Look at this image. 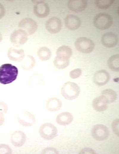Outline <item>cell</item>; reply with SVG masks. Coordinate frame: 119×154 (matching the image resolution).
Returning <instances> with one entry per match:
<instances>
[{
    "label": "cell",
    "instance_id": "1",
    "mask_svg": "<svg viewBox=\"0 0 119 154\" xmlns=\"http://www.w3.org/2000/svg\"><path fill=\"white\" fill-rule=\"evenodd\" d=\"M18 73L17 68L10 63H6L0 66V83L5 85L15 80Z\"/></svg>",
    "mask_w": 119,
    "mask_h": 154
},
{
    "label": "cell",
    "instance_id": "2",
    "mask_svg": "<svg viewBox=\"0 0 119 154\" xmlns=\"http://www.w3.org/2000/svg\"><path fill=\"white\" fill-rule=\"evenodd\" d=\"M61 92L64 98L68 100H72L75 99L79 96L80 89L76 83L68 82L63 85Z\"/></svg>",
    "mask_w": 119,
    "mask_h": 154
},
{
    "label": "cell",
    "instance_id": "3",
    "mask_svg": "<svg viewBox=\"0 0 119 154\" xmlns=\"http://www.w3.org/2000/svg\"><path fill=\"white\" fill-rule=\"evenodd\" d=\"M113 20L112 17L109 14L101 13L97 14L93 19L94 26L101 30H105L109 28L112 25Z\"/></svg>",
    "mask_w": 119,
    "mask_h": 154
},
{
    "label": "cell",
    "instance_id": "4",
    "mask_svg": "<svg viewBox=\"0 0 119 154\" xmlns=\"http://www.w3.org/2000/svg\"><path fill=\"white\" fill-rule=\"evenodd\" d=\"M75 46L77 50L79 52L84 53H88L93 50L95 45L91 39L82 37L76 40Z\"/></svg>",
    "mask_w": 119,
    "mask_h": 154
},
{
    "label": "cell",
    "instance_id": "5",
    "mask_svg": "<svg viewBox=\"0 0 119 154\" xmlns=\"http://www.w3.org/2000/svg\"><path fill=\"white\" fill-rule=\"evenodd\" d=\"M39 133L42 138L46 140H50L55 138L57 135V130L53 124L46 123L40 127Z\"/></svg>",
    "mask_w": 119,
    "mask_h": 154
},
{
    "label": "cell",
    "instance_id": "6",
    "mask_svg": "<svg viewBox=\"0 0 119 154\" xmlns=\"http://www.w3.org/2000/svg\"><path fill=\"white\" fill-rule=\"evenodd\" d=\"M91 135L95 139L103 141L107 139L109 135L108 128L102 124L94 125L91 129Z\"/></svg>",
    "mask_w": 119,
    "mask_h": 154
},
{
    "label": "cell",
    "instance_id": "7",
    "mask_svg": "<svg viewBox=\"0 0 119 154\" xmlns=\"http://www.w3.org/2000/svg\"><path fill=\"white\" fill-rule=\"evenodd\" d=\"M18 27L24 30L28 35H30L35 32L37 26L36 22L33 20L31 18H26L20 21Z\"/></svg>",
    "mask_w": 119,
    "mask_h": 154
},
{
    "label": "cell",
    "instance_id": "8",
    "mask_svg": "<svg viewBox=\"0 0 119 154\" xmlns=\"http://www.w3.org/2000/svg\"><path fill=\"white\" fill-rule=\"evenodd\" d=\"M28 34L24 30L18 29L14 31L11 34L10 39L14 44L20 45L25 43L27 40Z\"/></svg>",
    "mask_w": 119,
    "mask_h": 154
},
{
    "label": "cell",
    "instance_id": "9",
    "mask_svg": "<svg viewBox=\"0 0 119 154\" xmlns=\"http://www.w3.org/2000/svg\"><path fill=\"white\" fill-rule=\"evenodd\" d=\"M19 123L24 127H29L35 123L36 120L34 115L30 112L24 111L17 116Z\"/></svg>",
    "mask_w": 119,
    "mask_h": 154
},
{
    "label": "cell",
    "instance_id": "10",
    "mask_svg": "<svg viewBox=\"0 0 119 154\" xmlns=\"http://www.w3.org/2000/svg\"><path fill=\"white\" fill-rule=\"evenodd\" d=\"M60 20L56 17H53L48 19L46 23V28L48 31L54 34L60 31L62 28Z\"/></svg>",
    "mask_w": 119,
    "mask_h": 154
},
{
    "label": "cell",
    "instance_id": "11",
    "mask_svg": "<svg viewBox=\"0 0 119 154\" xmlns=\"http://www.w3.org/2000/svg\"><path fill=\"white\" fill-rule=\"evenodd\" d=\"M118 42V37L117 35L111 32H107L102 36L101 42L104 46L108 48L115 47Z\"/></svg>",
    "mask_w": 119,
    "mask_h": 154
},
{
    "label": "cell",
    "instance_id": "12",
    "mask_svg": "<svg viewBox=\"0 0 119 154\" xmlns=\"http://www.w3.org/2000/svg\"><path fill=\"white\" fill-rule=\"evenodd\" d=\"M26 140L25 134L22 131H17L13 132L11 135L10 140L12 145L19 147L25 144Z\"/></svg>",
    "mask_w": 119,
    "mask_h": 154
},
{
    "label": "cell",
    "instance_id": "13",
    "mask_svg": "<svg viewBox=\"0 0 119 154\" xmlns=\"http://www.w3.org/2000/svg\"><path fill=\"white\" fill-rule=\"evenodd\" d=\"M34 12L38 17L44 18L47 16L49 13L48 5L43 1L37 3L34 7Z\"/></svg>",
    "mask_w": 119,
    "mask_h": 154
},
{
    "label": "cell",
    "instance_id": "14",
    "mask_svg": "<svg viewBox=\"0 0 119 154\" xmlns=\"http://www.w3.org/2000/svg\"><path fill=\"white\" fill-rule=\"evenodd\" d=\"M110 79L109 73L105 70H99L93 76L94 82L97 85L103 86L106 85Z\"/></svg>",
    "mask_w": 119,
    "mask_h": 154
},
{
    "label": "cell",
    "instance_id": "15",
    "mask_svg": "<svg viewBox=\"0 0 119 154\" xmlns=\"http://www.w3.org/2000/svg\"><path fill=\"white\" fill-rule=\"evenodd\" d=\"M87 5V2L85 0H70L68 1L67 5L71 10L76 12L83 11Z\"/></svg>",
    "mask_w": 119,
    "mask_h": 154
},
{
    "label": "cell",
    "instance_id": "16",
    "mask_svg": "<svg viewBox=\"0 0 119 154\" xmlns=\"http://www.w3.org/2000/svg\"><path fill=\"white\" fill-rule=\"evenodd\" d=\"M66 26L71 30H75L80 26L81 21L77 16L73 15L67 16L65 19Z\"/></svg>",
    "mask_w": 119,
    "mask_h": 154
},
{
    "label": "cell",
    "instance_id": "17",
    "mask_svg": "<svg viewBox=\"0 0 119 154\" xmlns=\"http://www.w3.org/2000/svg\"><path fill=\"white\" fill-rule=\"evenodd\" d=\"M108 103L106 99L101 96L97 97L94 99L92 105L95 110L98 112H102L106 110Z\"/></svg>",
    "mask_w": 119,
    "mask_h": 154
},
{
    "label": "cell",
    "instance_id": "18",
    "mask_svg": "<svg viewBox=\"0 0 119 154\" xmlns=\"http://www.w3.org/2000/svg\"><path fill=\"white\" fill-rule=\"evenodd\" d=\"M73 120L72 114L68 112H63L57 115L56 118L57 123L62 126L67 125L71 123Z\"/></svg>",
    "mask_w": 119,
    "mask_h": 154
},
{
    "label": "cell",
    "instance_id": "19",
    "mask_svg": "<svg viewBox=\"0 0 119 154\" xmlns=\"http://www.w3.org/2000/svg\"><path fill=\"white\" fill-rule=\"evenodd\" d=\"M61 101L57 98L51 97L48 99L46 102V107L50 111L55 112L60 109L62 107Z\"/></svg>",
    "mask_w": 119,
    "mask_h": 154
},
{
    "label": "cell",
    "instance_id": "20",
    "mask_svg": "<svg viewBox=\"0 0 119 154\" xmlns=\"http://www.w3.org/2000/svg\"><path fill=\"white\" fill-rule=\"evenodd\" d=\"M7 54L10 60L17 62L21 61L25 56L23 50H18L12 48H11L9 49Z\"/></svg>",
    "mask_w": 119,
    "mask_h": 154
},
{
    "label": "cell",
    "instance_id": "21",
    "mask_svg": "<svg viewBox=\"0 0 119 154\" xmlns=\"http://www.w3.org/2000/svg\"><path fill=\"white\" fill-rule=\"evenodd\" d=\"M56 56L68 59H70L72 54L71 49L66 45H62L57 49Z\"/></svg>",
    "mask_w": 119,
    "mask_h": 154
},
{
    "label": "cell",
    "instance_id": "22",
    "mask_svg": "<svg viewBox=\"0 0 119 154\" xmlns=\"http://www.w3.org/2000/svg\"><path fill=\"white\" fill-rule=\"evenodd\" d=\"M109 68L112 71L118 72L119 71V55L116 54L111 56L108 61Z\"/></svg>",
    "mask_w": 119,
    "mask_h": 154
},
{
    "label": "cell",
    "instance_id": "23",
    "mask_svg": "<svg viewBox=\"0 0 119 154\" xmlns=\"http://www.w3.org/2000/svg\"><path fill=\"white\" fill-rule=\"evenodd\" d=\"M101 96L104 97L108 103H111L115 102L117 99L118 95L114 91L109 89L103 90L101 93Z\"/></svg>",
    "mask_w": 119,
    "mask_h": 154
},
{
    "label": "cell",
    "instance_id": "24",
    "mask_svg": "<svg viewBox=\"0 0 119 154\" xmlns=\"http://www.w3.org/2000/svg\"><path fill=\"white\" fill-rule=\"evenodd\" d=\"M69 59L66 58L57 56H56L53 61L54 66L59 69H63L65 68L69 65Z\"/></svg>",
    "mask_w": 119,
    "mask_h": 154
},
{
    "label": "cell",
    "instance_id": "25",
    "mask_svg": "<svg viewBox=\"0 0 119 154\" xmlns=\"http://www.w3.org/2000/svg\"><path fill=\"white\" fill-rule=\"evenodd\" d=\"M37 54L39 58L42 61L49 59L51 56L50 50L46 47H41L38 50Z\"/></svg>",
    "mask_w": 119,
    "mask_h": 154
},
{
    "label": "cell",
    "instance_id": "26",
    "mask_svg": "<svg viewBox=\"0 0 119 154\" xmlns=\"http://www.w3.org/2000/svg\"><path fill=\"white\" fill-rule=\"evenodd\" d=\"M114 1L113 0H97L95 1V4L98 8L101 9H106L112 4Z\"/></svg>",
    "mask_w": 119,
    "mask_h": 154
},
{
    "label": "cell",
    "instance_id": "27",
    "mask_svg": "<svg viewBox=\"0 0 119 154\" xmlns=\"http://www.w3.org/2000/svg\"><path fill=\"white\" fill-rule=\"evenodd\" d=\"M26 61L23 64L21 65L23 68L24 69L28 70L30 69L34 66L35 63V60L34 58L30 55L27 56Z\"/></svg>",
    "mask_w": 119,
    "mask_h": 154
},
{
    "label": "cell",
    "instance_id": "28",
    "mask_svg": "<svg viewBox=\"0 0 119 154\" xmlns=\"http://www.w3.org/2000/svg\"><path fill=\"white\" fill-rule=\"evenodd\" d=\"M12 150L7 145L5 144H0V154H12Z\"/></svg>",
    "mask_w": 119,
    "mask_h": 154
},
{
    "label": "cell",
    "instance_id": "29",
    "mask_svg": "<svg viewBox=\"0 0 119 154\" xmlns=\"http://www.w3.org/2000/svg\"><path fill=\"white\" fill-rule=\"evenodd\" d=\"M82 71L80 69L77 68L70 72L69 75L70 77L74 79L79 77L81 75Z\"/></svg>",
    "mask_w": 119,
    "mask_h": 154
},
{
    "label": "cell",
    "instance_id": "30",
    "mask_svg": "<svg viewBox=\"0 0 119 154\" xmlns=\"http://www.w3.org/2000/svg\"><path fill=\"white\" fill-rule=\"evenodd\" d=\"M119 119L114 120L112 124V127L114 132L118 136H119Z\"/></svg>",
    "mask_w": 119,
    "mask_h": 154
},
{
    "label": "cell",
    "instance_id": "31",
    "mask_svg": "<svg viewBox=\"0 0 119 154\" xmlns=\"http://www.w3.org/2000/svg\"><path fill=\"white\" fill-rule=\"evenodd\" d=\"M95 151L93 149L89 148H85L82 149L80 152L79 154H95Z\"/></svg>",
    "mask_w": 119,
    "mask_h": 154
},
{
    "label": "cell",
    "instance_id": "32",
    "mask_svg": "<svg viewBox=\"0 0 119 154\" xmlns=\"http://www.w3.org/2000/svg\"><path fill=\"white\" fill-rule=\"evenodd\" d=\"M8 107L7 104L3 102H0V110L6 113Z\"/></svg>",
    "mask_w": 119,
    "mask_h": 154
},
{
    "label": "cell",
    "instance_id": "33",
    "mask_svg": "<svg viewBox=\"0 0 119 154\" xmlns=\"http://www.w3.org/2000/svg\"><path fill=\"white\" fill-rule=\"evenodd\" d=\"M45 153H52L58 154V152L55 148H48L45 149Z\"/></svg>",
    "mask_w": 119,
    "mask_h": 154
},
{
    "label": "cell",
    "instance_id": "34",
    "mask_svg": "<svg viewBox=\"0 0 119 154\" xmlns=\"http://www.w3.org/2000/svg\"><path fill=\"white\" fill-rule=\"evenodd\" d=\"M5 10L3 6L0 4V19L2 18L4 15Z\"/></svg>",
    "mask_w": 119,
    "mask_h": 154
},
{
    "label": "cell",
    "instance_id": "35",
    "mask_svg": "<svg viewBox=\"0 0 119 154\" xmlns=\"http://www.w3.org/2000/svg\"><path fill=\"white\" fill-rule=\"evenodd\" d=\"M5 120L4 118L2 112H0V126L4 123Z\"/></svg>",
    "mask_w": 119,
    "mask_h": 154
},
{
    "label": "cell",
    "instance_id": "36",
    "mask_svg": "<svg viewBox=\"0 0 119 154\" xmlns=\"http://www.w3.org/2000/svg\"><path fill=\"white\" fill-rule=\"evenodd\" d=\"M2 37L1 34L0 33V42L2 40Z\"/></svg>",
    "mask_w": 119,
    "mask_h": 154
}]
</instances>
